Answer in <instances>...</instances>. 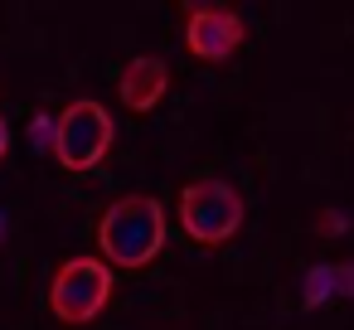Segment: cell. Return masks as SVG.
Segmentation results:
<instances>
[{
    "instance_id": "6da1fadb",
    "label": "cell",
    "mask_w": 354,
    "mask_h": 330,
    "mask_svg": "<svg viewBox=\"0 0 354 330\" xmlns=\"http://www.w3.org/2000/svg\"><path fill=\"white\" fill-rule=\"evenodd\" d=\"M165 248V209L151 194H122L97 219V253L107 267L141 272Z\"/></svg>"
},
{
    "instance_id": "3957f363",
    "label": "cell",
    "mask_w": 354,
    "mask_h": 330,
    "mask_svg": "<svg viewBox=\"0 0 354 330\" xmlns=\"http://www.w3.org/2000/svg\"><path fill=\"white\" fill-rule=\"evenodd\" d=\"M112 267L102 257H68L49 277V315L59 325H93L112 301Z\"/></svg>"
},
{
    "instance_id": "8992f818",
    "label": "cell",
    "mask_w": 354,
    "mask_h": 330,
    "mask_svg": "<svg viewBox=\"0 0 354 330\" xmlns=\"http://www.w3.org/2000/svg\"><path fill=\"white\" fill-rule=\"evenodd\" d=\"M165 93H170V64L156 59V54H136V59L122 68V78H117V98H122V107L136 112V117L156 112Z\"/></svg>"
},
{
    "instance_id": "30bf717a",
    "label": "cell",
    "mask_w": 354,
    "mask_h": 330,
    "mask_svg": "<svg viewBox=\"0 0 354 330\" xmlns=\"http://www.w3.org/2000/svg\"><path fill=\"white\" fill-rule=\"evenodd\" d=\"M0 243H6V214H0Z\"/></svg>"
},
{
    "instance_id": "52a82bcc",
    "label": "cell",
    "mask_w": 354,
    "mask_h": 330,
    "mask_svg": "<svg viewBox=\"0 0 354 330\" xmlns=\"http://www.w3.org/2000/svg\"><path fill=\"white\" fill-rule=\"evenodd\" d=\"M54 131H59V127H54V117L35 112V122H30V146H35V151H49V156H54Z\"/></svg>"
},
{
    "instance_id": "5b68a950",
    "label": "cell",
    "mask_w": 354,
    "mask_h": 330,
    "mask_svg": "<svg viewBox=\"0 0 354 330\" xmlns=\"http://www.w3.org/2000/svg\"><path fill=\"white\" fill-rule=\"evenodd\" d=\"M248 39V25L233 6H185V49L204 64H228Z\"/></svg>"
},
{
    "instance_id": "ba28073f",
    "label": "cell",
    "mask_w": 354,
    "mask_h": 330,
    "mask_svg": "<svg viewBox=\"0 0 354 330\" xmlns=\"http://www.w3.org/2000/svg\"><path fill=\"white\" fill-rule=\"evenodd\" d=\"M315 223H320L315 233H325V238H335V233H344V228H339V214H320Z\"/></svg>"
},
{
    "instance_id": "7a4b0ae2",
    "label": "cell",
    "mask_w": 354,
    "mask_h": 330,
    "mask_svg": "<svg viewBox=\"0 0 354 330\" xmlns=\"http://www.w3.org/2000/svg\"><path fill=\"white\" fill-rule=\"evenodd\" d=\"M248 219V204L238 194V185L228 180H189L180 190V228L189 243L199 248H223Z\"/></svg>"
},
{
    "instance_id": "9c48e42d",
    "label": "cell",
    "mask_w": 354,
    "mask_h": 330,
    "mask_svg": "<svg viewBox=\"0 0 354 330\" xmlns=\"http://www.w3.org/2000/svg\"><path fill=\"white\" fill-rule=\"evenodd\" d=\"M6 151H10V127H6V117H0V161H6Z\"/></svg>"
},
{
    "instance_id": "277c9868",
    "label": "cell",
    "mask_w": 354,
    "mask_h": 330,
    "mask_svg": "<svg viewBox=\"0 0 354 330\" xmlns=\"http://www.w3.org/2000/svg\"><path fill=\"white\" fill-rule=\"evenodd\" d=\"M54 161L73 175L83 170H97L117 141V127H112V112L97 102V98H73L59 117H54Z\"/></svg>"
}]
</instances>
